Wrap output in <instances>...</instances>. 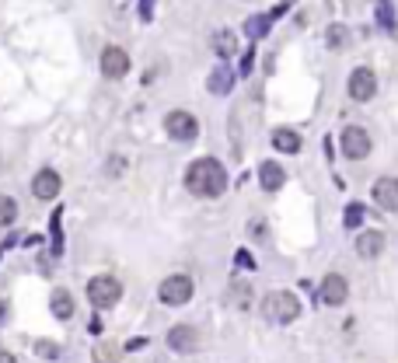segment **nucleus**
<instances>
[{"mask_svg":"<svg viewBox=\"0 0 398 363\" xmlns=\"http://www.w3.org/2000/svg\"><path fill=\"white\" fill-rule=\"evenodd\" d=\"M185 189L199 196V200H217L224 189H227V171L217 158H199L189 164L185 171Z\"/></svg>","mask_w":398,"mask_h":363,"instance_id":"f257e3e1","label":"nucleus"},{"mask_svg":"<svg viewBox=\"0 0 398 363\" xmlns=\"http://www.w3.org/2000/svg\"><path fill=\"white\" fill-rule=\"evenodd\" d=\"M262 315L276 325H290V322H297V315H301V300L290 290H273L262 300Z\"/></svg>","mask_w":398,"mask_h":363,"instance_id":"f03ea898","label":"nucleus"},{"mask_svg":"<svg viewBox=\"0 0 398 363\" xmlns=\"http://www.w3.org/2000/svg\"><path fill=\"white\" fill-rule=\"evenodd\" d=\"M193 293H196V283H193V276H185V273H175V276L161 280V286H158L161 304H171V308L189 304V300H193Z\"/></svg>","mask_w":398,"mask_h":363,"instance_id":"7ed1b4c3","label":"nucleus"},{"mask_svg":"<svg viewBox=\"0 0 398 363\" xmlns=\"http://www.w3.org/2000/svg\"><path fill=\"white\" fill-rule=\"evenodd\" d=\"M122 297V283L116 276H95V280L87 283V300L98 308V311H109V308H116Z\"/></svg>","mask_w":398,"mask_h":363,"instance_id":"20e7f679","label":"nucleus"},{"mask_svg":"<svg viewBox=\"0 0 398 363\" xmlns=\"http://www.w3.org/2000/svg\"><path fill=\"white\" fill-rule=\"evenodd\" d=\"M164 133H168L171 140H178V143H189V140H196L199 122H196L193 112L175 109V112H168V116H164Z\"/></svg>","mask_w":398,"mask_h":363,"instance_id":"39448f33","label":"nucleus"},{"mask_svg":"<svg viewBox=\"0 0 398 363\" xmlns=\"http://www.w3.org/2000/svg\"><path fill=\"white\" fill-rule=\"evenodd\" d=\"M339 147H343V154L350 161H363L370 154V133L363 126H346L343 136H339Z\"/></svg>","mask_w":398,"mask_h":363,"instance_id":"423d86ee","label":"nucleus"},{"mask_svg":"<svg viewBox=\"0 0 398 363\" xmlns=\"http://www.w3.org/2000/svg\"><path fill=\"white\" fill-rule=\"evenodd\" d=\"M318 297L321 304H328V308H339V304H346V297H350V283L346 276H339V273H328L318 286Z\"/></svg>","mask_w":398,"mask_h":363,"instance_id":"0eeeda50","label":"nucleus"},{"mask_svg":"<svg viewBox=\"0 0 398 363\" xmlns=\"http://www.w3.org/2000/svg\"><path fill=\"white\" fill-rule=\"evenodd\" d=\"M168 350H175V353H196L199 332L193 325H171L168 328Z\"/></svg>","mask_w":398,"mask_h":363,"instance_id":"6e6552de","label":"nucleus"},{"mask_svg":"<svg viewBox=\"0 0 398 363\" xmlns=\"http://www.w3.org/2000/svg\"><path fill=\"white\" fill-rule=\"evenodd\" d=\"M374 91H377V77H374V70L357 67V70L350 74V98H353V102H370V98H374Z\"/></svg>","mask_w":398,"mask_h":363,"instance_id":"1a4fd4ad","label":"nucleus"},{"mask_svg":"<svg viewBox=\"0 0 398 363\" xmlns=\"http://www.w3.org/2000/svg\"><path fill=\"white\" fill-rule=\"evenodd\" d=\"M370 196H374V202H377L381 210L398 213V178H392V175L377 178V182H374V189H370Z\"/></svg>","mask_w":398,"mask_h":363,"instance_id":"9d476101","label":"nucleus"},{"mask_svg":"<svg viewBox=\"0 0 398 363\" xmlns=\"http://www.w3.org/2000/svg\"><path fill=\"white\" fill-rule=\"evenodd\" d=\"M102 74L112 77V81H119V77L129 74V56L122 53L119 45H109V49L102 53Z\"/></svg>","mask_w":398,"mask_h":363,"instance_id":"9b49d317","label":"nucleus"},{"mask_svg":"<svg viewBox=\"0 0 398 363\" xmlns=\"http://www.w3.org/2000/svg\"><path fill=\"white\" fill-rule=\"evenodd\" d=\"M60 175L53 171V168H42L39 175L32 178V193H36V200H56L60 196Z\"/></svg>","mask_w":398,"mask_h":363,"instance_id":"f8f14e48","label":"nucleus"},{"mask_svg":"<svg viewBox=\"0 0 398 363\" xmlns=\"http://www.w3.org/2000/svg\"><path fill=\"white\" fill-rule=\"evenodd\" d=\"M259 182H262L266 193H276L279 185L286 182V171H283L276 161H262V168H259Z\"/></svg>","mask_w":398,"mask_h":363,"instance_id":"ddd939ff","label":"nucleus"},{"mask_svg":"<svg viewBox=\"0 0 398 363\" xmlns=\"http://www.w3.org/2000/svg\"><path fill=\"white\" fill-rule=\"evenodd\" d=\"M357 251L363 259H377V255L384 251V234H381V231H363L357 238Z\"/></svg>","mask_w":398,"mask_h":363,"instance_id":"4468645a","label":"nucleus"},{"mask_svg":"<svg viewBox=\"0 0 398 363\" xmlns=\"http://www.w3.org/2000/svg\"><path fill=\"white\" fill-rule=\"evenodd\" d=\"M206 87H210L213 94H227V91L235 87V70H227V67H217V70L210 74Z\"/></svg>","mask_w":398,"mask_h":363,"instance_id":"2eb2a0df","label":"nucleus"},{"mask_svg":"<svg viewBox=\"0 0 398 363\" xmlns=\"http://www.w3.org/2000/svg\"><path fill=\"white\" fill-rule=\"evenodd\" d=\"M53 315L60 322H70L74 318V297L67 290H53Z\"/></svg>","mask_w":398,"mask_h":363,"instance_id":"dca6fc26","label":"nucleus"},{"mask_svg":"<svg viewBox=\"0 0 398 363\" xmlns=\"http://www.w3.org/2000/svg\"><path fill=\"white\" fill-rule=\"evenodd\" d=\"M273 147H276L279 154H297L301 151V136L294 129H276L273 133Z\"/></svg>","mask_w":398,"mask_h":363,"instance_id":"f3484780","label":"nucleus"},{"mask_svg":"<svg viewBox=\"0 0 398 363\" xmlns=\"http://www.w3.org/2000/svg\"><path fill=\"white\" fill-rule=\"evenodd\" d=\"M273 18H276V11H273V14H262V18H252V21L244 25V32H248L252 39H259V36H266V32H269Z\"/></svg>","mask_w":398,"mask_h":363,"instance_id":"a211bd4d","label":"nucleus"},{"mask_svg":"<svg viewBox=\"0 0 398 363\" xmlns=\"http://www.w3.org/2000/svg\"><path fill=\"white\" fill-rule=\"evenodd\" d=\"M325 39H328L332 49H343V45L350 42V28H346V25H332V28L325 32Z\"/></svg>","mask_w":398,"mask_h":363,"instance_id":"6ab92c4d","label":"nucleus"},{"mask_svg":"<svg viewBox=\"0 0 398 363\" xmlns=\"http://www.w3.org/2000/svg\"><path fill=\"white\" fill-rule=\"evenodd\" d=\"M14 217H18V202L11 200V196H0V227L14 224Z\"/></svg>","mask_w":398,"mask_h":363,"instance_id":"aec40b11","label":"nucleus"},{"mask_svg":"<svg viewBox=\"0 0 398 363\" xmlns=\"http://www.w3.org/2000/svg\"><path fill=\"white\" fill-rule=\"evenodd\" d=\"M213 49H217L220 56H231V53H235V36H231V32H220L217 42H213Z\"/></svg>","mask_w":398,"mask_h":363,"instance_id":"412c9836","label":"nucleus"},{"mask_svg":"<svg viewBox=\"0 0 398 363\" xmlns=\"http://www.w3.org/2000/svg\"><path fill=\"white\" fill-rule=\"evenodd\" d=\"M360 220H363V206H360V202H350L343 224H346V227H360Z\"/></svg>","mask_w":398,"mask_h":363,"instance_id":"4be33fe9","label":"nucleus"},{"mask_svg":"<svg viewBox=\"0 0 398 363\" xmlns=\"http://www.w3.org/2000/svg\"><path fill=\"white\" fill-rule=\"evenodd\" d=\"M36 353L45 357V360H56V357H60V346H56V342H39V346H36Z\"/></svg>","mask_w":398,"mask_h":363,"instance_id":"5701e85b","label":"nucleus"},{"mask_svg":"<svg viewBox=\"0 0 398 363\" xmlns=\"http://www.w3.org/2000/svg\"><path fill=\"white\" fill-rule=\"evenodd\" d=\"M151 11H154V0H140V18H144V21H151V18H154Z\"/></svg>","mask_w":398,"mask_h":363,"instance_id":"b1692460","label":"nucleus"},{"mask_svg":"<svg viewBox=\"0 0 398 363\" xmlns=\"http://www.w3.org/2000/svg\"><path fill=\"white\" fill-rule=\"evenodd\" d=\"M238 262H241V266H248V269H252V255H248V251H238Z\"/></svg>","mask_w":398,"mask_h":363,"instance_id":"393cba45","label":"nucleus"},{"mask_svg":"<svg viewBox=\"0 0 398 363\" xmlns=\"http://www.w3.org/2000/svg\"><path fill=\"white\" fill-rule=\"evenodd\" d=\"M0 363H18V360H14L11 353H4V350H0Z\"/></svg>","mask_w":398,"mask_h":363,"instance_id":"a878e982","label":"nucleus"},{"mask_svg":"<svg viewBox=\"0 0 398 363\" xmlns=\"http://www.w3.org/2000/svg\"><path fill=\"white\" fill-rule=\"evenodd\" d=\"M4 315H7V304H4V300H0V322H4Z\"/></svg>","mask_w":398,"mask_h":363,"instance_id":"bb28decb","label":"nucleus"}]
</instances>
